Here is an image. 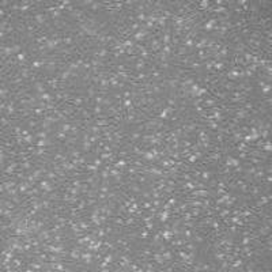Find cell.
Instances as JSON below:
<instances>
[{
    "label": "cell",
    "mask_w": 272,
    "mask_h": 272,
    "mask_svg": "<svg viewBox=\"0 0 272 272\" xmlns=\"http://www.w3.org/2000/svg\"><path fill=\"white\" fill-rule=\"evenodd\" d=\"M34 136H36L37 139H46V138H49V134H48L46 131L39 129V131H37L36 134H34Z\"/></svg>",
    "instance_id": "obj_1"
}]
</instances>
